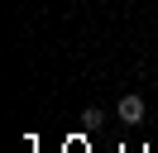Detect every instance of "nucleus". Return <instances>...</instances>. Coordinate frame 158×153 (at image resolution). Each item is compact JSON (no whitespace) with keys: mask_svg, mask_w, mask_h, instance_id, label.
<instances>
[{"mask_svg":"<svg viewBox=\"0 0 158 153\" xmlns=\"http://www.w3.org/2000/svg\"><path fill=\"white\" fill-rule=\"evenodd\" d=\"M115 120H120V124H139V120H144V96H120Z\"/></svg>","mask_w":158,"mask_h":153,"instance_id":"nucleus-1","label":"nucleus"},{"mask_svg":"<svg viewBox=\"0 0 158 153\" xmlns=\"http://www.w3.org/2000/svg\"><path fill=\"white\" fill-rule=\"evenodd\" d=\"M101 120H106L101 105H86V110H81V124H86V129H101Z\"/></svg>","mask_w":158,"mask_h":153,"instance_id":"nucleus-2","label":"nucleus"}]
</instances>
